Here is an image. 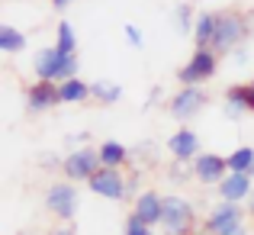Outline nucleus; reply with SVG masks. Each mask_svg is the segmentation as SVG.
<instances>
[{
	"label": "nucleus",
	"instance_id": "f8f14e48",
	"mask_svg": "<svg viewBox=\"0 0 254 235\" xmlns=\"http://www.w3.org/2000/svg\"><path fill=\"white\" fill-rule=\"evenodd\" d=\"M164 149H168V155H171L174 161L193 164V161H196V155L203 152V142H199V136L190 129V126H180L177 132H171V136H168Z\"/></svg>",
	"mask_w": 254,
	"mask_h": 235
},
{
	"label": "nucleus",
	"instance_id": "473e14b6",
	"mask_svg": "<svg viewBox=\"0 0 254 235\" xmlns=\"http://www.w3.org/2000/svg\"><path fill=\"white\" fill-rule=\"evenodd\" d=\"M45 235H77V232L68 226V229H52V232H45Z\"/></svg>",
	"mask_w": 254,
	"mask_h": 235
},
{
	"label": "nucleus",
	"instance_id": "72a5a7b5",
	"mask_svg": "<svg viewBox=\"0 0 254 235\" xmlns=\"http://www.w3.org/2000/svg\"><path fill=\"white\" fill-rule=\"evenodd\" d=\"M245 210H248V216L254 219V193H251V197H248V203H245Z\"/></svg>",
	"mask_w": 254,
	"mask_h": 235
},
{
	"label": "nucleus",
	"instance_id": "6ab92c4d",
	"mask_svg": "<svg viewBox=\"0 0 254 235\" xmlns=\"http://www.w3.org/2000/svg\"><path fill=\"white\" fill-rule=\"evenodd\" d=\"M123 97H126L123 84H116V80H106V78L93 80V100H97L100 106H116Z\"/></svg>",
	"mask_w": 254,
	"mask_h": 235
},
{
	"label": "nucleus",
	"instance_id": "7c9ffc66",
	"mask_svg": "<svg viewBox=\"0 0 254 235\" xmlns=\"http://www.w3.org/2000/svg\"><path fill=\"white\" fill-rule=\"evenodd\" d=\"M158 100H161V87H158V84H155V90H151V93H148V103H145V106H151V103H158Z\"/></svg>",
	"mask_w": 254,
	"mask_h": 235
},
{
	"label": "nucleus",
	"instance_id": "2f4dec72",
	"mask_svg": "<svg viewBox=\"0 0 254 235\" xmlns=\"http://www.w3.org/2000/svg\"><path fill=\"white\" fill-rule=\"evenodd\" d=\"M39 164H62V161H58L55 155H42V158H39Z\"/></svg>",
	"mask_w": 254,
	"mask_h": 235
},
{
	"label": "nucleus",
	"instance_id": "cd10ccee",
	"mask_svg": "<svg viewBox=\"0 0 254 235\" xmlns=\"http://www.w3.org/2000/svg\"><path fill=\"white\" fill-rule=\"evenodd\" d=\"M232 65H238V68H245V65H248V58H251V49H248V45H238V49L235 52H232Z\"/></svg>",
	"mask_w": 254,
	"mask_h": 235
},
{
	"label": "nucleus",
	"instance_id": "f3484780",
	"mask_svg": "<svg viewBox=\"0 0 254 235\" xmlns=\"http://www.w3.org/2000/svg\"><path fill=\"white\" fill-rule=\"evenodd\" d=\"M58 87H62V100L64 103H87V100H93V84L81 80V75L62 80Z\"/></svg>",
	"mask_w": 254,
	"mask_h": 235
},
{
	"label": "nucleus",
	"instance_id": "4c0bfd02",
	"mask_svg": "<svg viewBox=\"0 0 254 235\" xmlns=\"http://www.w3.org/2000/svg\"><path fill=\"white\" fill-rule=\"evenodd\" d=\"M251 87H254V75H251Z\"/></svg>",
	"mask_w": 254,
	"mask_h": 235
},
{
	"label": "nucleus",
	"instance_id": "c9c22d12",
	"mask_svg": "<svg viewBox=\"0 0 254 235\" xmlns=\"http://www.w3.org/2000/svg\"><path fill=\"white\" fill-rule=\"evenodd\" d=\"M235 235H248V229H245V232H235Z\"/></svg>",
	"mask_w": 254,
	"mask_h": 235
},
{
	"label": "nucleus",
	"instance_id": "7ed1b4c3",
	"mask_svg": "<svg viewBox=\"0 0 254 235\" xmlns=\"http://www.w3.org/2000/svg\"><path fill=\"white\" fill-rule=\"evenodd\" d=\"M199 219H196V206L180 193H168L164 197V213H161V232L164 235H193Z\"/></svg>",
	"mask_w": 254,
	"mask_h": 235
},
{
	"label": "nucleus",
	"instance_id": "5701e85b",
	"mask_svg": "<svg viewBox=\"0 0 254 235\" xmlns=\"http://www.w3.org/2000/svg\"><path fill=\"white\" fill-rule=\"evenodd\" d=\"M55 49L64 52V55H77V32L68 19H62V23L55 26Z\"/></svg>",
	"mask_w": 254,
	"mask_h": 235
},
{
	"label": "nucleus",
	"instance_id": "b1692460",
	"mask_svg": "<svg viewBox=\"0 0 254 235\" xmlns=\"http://www.w3.org/2000/svg\"><path fill=\"white\" fill-rule=\"evenodd\" d=\"M132 164H138V167H148V164H158V145H151V142H142V145H132Z\"/></svg>",
	"mask_w": 254,
	"mask_h": 235
},
{
	"label": "nucleus",
	"instance_id": "f03ea898",
	"mask_svg": "<svg viewBox=\"0 0 254 235\" xmlns=\"http://www.w3.org/2000/svg\"><path fill=\"white\" fill-rule=\"evenodd\" d=\"M251 36V19L242 10H222L216 23V39H212V49L219 55H232L238 45H245Z\"/></svg>",
	"mask_w": 254,
	"mask_h": 235
},
{
	"label": "nucleus",
	"instance_id": "2eb2a0df",
	"mask_svg": "<svg viewBox=\"0 0 254 235\" xmlns=\"http://www.w3.org/2000/svg\"><path fill=\"white\" fill-rule=\"evenodd\" d=\"M97 152H100L103 167H119V171H123L126 164H132V149L126 142H119V139H103V142L97 145Z\"/></svg>",
	"mask_w": 254,
	"mask_h": 235
},
{
	"label": "nucleus",
	"instance_id": "c756f323",
	"mask_svg": "<svg viewBox=\"0 0 254 235\" xmlns=\"http://www.w3.org/2000/svg\"><path fill=\"white\" fill-rule=\"evenodd\" d=\"M245 106H248V113H254V87L251 84L245 87Z\"/></svg>",
	"mask_w": 254,
	"mask_h": 235
},
{
	"label": "nucleus",
	"instance_id": "4be33fe9",
	"mask_svg": "<svg viewBox=\"0 0 254 235\" xmlns=\"http://www.w3.org/2000/svg\"><path fill=\"white\" fill-rule=\"evenodd\" d=\"M225 158H229V171H232V174H251L254 145H238V149H232Z\"/></svg>",
	"mask_w": 254,
	"mask_h": 235
},
{
	"label": "nucleus",
	"instance_id": "a211bd4d",
	"mask_svg": "<svg viewBox=\"0 0 254 235\" xmlns=\"http://www.w3.org/2000/svg\"><path fill=\"white\" fill-rule=\"evenodd\" d=\"M26 45H29V36H26L23 29H16V26H10V23L0 26V52H3V55H16Z\"/></svg>",
	"mask_w": 254,
	"mask_h": 235
},
{
	"label": "nucleus",
	"instance_id": "6e6552de",
	"mask_svg": "<svg viewBox=\"0 0 254 235\" xmlns=\"http://www.w3.org/2000/svg\"><path fill=\"white\" fill-rule=\"evenodd\" d=\"M87 190L100 200L123 203V200H129V177H126L119 167H100V171L87 180Z\"/></svg>",
	"mask_w": 254,
	"mask_h": 235
},
{
	"label": "nucleus",
	"instance_id": "0eeeda50",
	"mask_svg": "<svg viewBox=\"0 0 254 235\" xmlns=\"http://www.w3.org/2000/svg\"><path fill=\"white\" fill-rule=\"evenodd\" d=\"M100 167H103V161H100L97 145H77V149H71L68 155L62 158L64 180H74V184H87Z\"/></svg>",
	"mask_w": 254,
	"mask_h": 235
},
{
	"label": "nucleus",
	"instance_id": "4468645a",
	"mask_svg": "<svg viewBox=\"0 0 254 235\" xmlns=\"http://www.w3.org/2000/svg\"><path fill=\"white\" fill-rule=\"evenodd\" d=\"M219 200H229V203H248V197L254 193V177L251 174H225V180L216 187Z\"/></svg>",
	"mask_w": 254,
	"mask_h": 235
},
{
	"label": "nucleus",
	"instance_id": "e433bc0d",
	"mask_svg": "<svg viewBox=\"0 0 254 235\" xmlns=\"http://www.w3.org/2000/svg\"><path fill=\"white\" fill-rule=\"evenodd\" d=\"M251 177H254V164H251Z\"/></svg>",
	"mask_w": 254,
	"mask_h": 235
},
{
	"label": "nucleus",
	"instance_id": "f257e3e1",
	"mask_svg": "<svg viewBox=\"0 0 254 235\" xmlns=\"http://www.w3.org/2000/svg\"><path fill=\"white\" fill-rule=\"evenodd\" d=\"M32 71H36V80H55V84H62V80L81 75V58L64 55L55 45H45V49H39L32 55Z\"/></svg>",
	"mask_w": 254,
	"mask_h": 235
},
{
	"label": "nucleus",
	"instance_id": "20e7f679",
	"mask_svg": "<svg viewBox=\"0 0 254 235\" xmlns=\"http://www.w3.org/2000/svg\"><path fill=\"white\" fill-rule=\"evenodd\" d=\"M219 52L216 49H193V55L180 65L174 75H177V84L180 87H203L209 84L212 78L219 75Z\"/></svg>",
	"mask_w": 254,
	"mask_h": 235
},
{
	"label": "nucleus",
	"instance_id": "412c9836",
	"mask_svg": "<svg viewBox=\"0 0 254 235\" xmlns=\"http://www.w3.org/2000/svg\"><path fill=\"white\" fill-rule=\"evenodd\" d=\"M193 26H196V10L190 6V0L174 6V29L177 36H193Z\"/></svg>",
	"mask_w": 254,
	"mask_h": 235
},
{
	"label": "nucleus",
	"instance_id": "dca6fc26",
	"mask_svg": "<svg viewBox=\"0 0 254 235\" xmlns=\"http://www.w3.org/2000/svg\"><path fill=\"white\" fill-rule=\"evenodd\" d=\"M216 23H219V13H212V10L196 13V26H193V45H196V49H212Z\"/></svg>",
	"mask_w": 254,
	"mask_h": 235
},
{
	"label": "nucleus",
	"instance_id": "423d86ee",
	"mask_svg": "<svg viewBox=\"0 0 254 235\" xmlns=\"http://www.w3.org/2000/svg\"><path fill=\"white\" fill-rule=\"evenodd\" d=\"M245 219H248L245 203H229V200H219V203L206 213V219H203V226H199V229H206L209 235H235V232H245V229H248V226H245Z\"/></svg>",
	"mask_w": 254,
	"mask_h": 235
},
{
	"label": "nucleus",
	"instance_id": "aec40b11",
	"mask_svg": "<svg viewBox=\"0 0 254 235\" xmlns=\"http://www.w3.org/2000/svg\"><path fill=\"white\" fill-rule=\"evenodd\" d=\"M245 87H248V84H232V87H225L222 113L229 119H238V116H245V113H248V106H245Z\"/></svg>",
	"mask_w": 254,
	"mask_h": 235
},
{
	"label": "nucleus",
	"instance_id": "bb28decb",
	"mask_svg": "<svg viewBox=\"0 0 254 235\" xmlns=\"http://www.w3.org/2000/svg\"><path fill=\"white\" fill-rule=\"evenodd\" d=\"M123 36H126V42H129L132 49H145V36H142V29H138L135 23H126L123 26Z\"/></svg>",
	"mask_w": 254,
	"mask_h": 235
},
{
	"label": "nucleus",
	"instance_id": "c85d7f7f",
	"mask_svg": "<svg viewBox=\"0 0 254 235\" xmlns=\"http://www.w3.org/2000/svg\"><path fill=\"white\" fill-rule=\"evenodd\" d=\"M77 0H52V10H58V13H64V10H71Z\"/></svg>",
	"mask_w": 254,
	"mask_h": 235
},
{
	"label": "nucleus",
	"instance_id": "f704fd0d",
	"mask_svg": "<svg viewBox=\"0 0 254 235\" xmlns=\"http://www.w3.org/2000/svg\"><path fill=\"white\" fill-rule=\"evenodd\" d=\"M193 235H209V232H206V229H199V232H193Z\"/></svg>",
	"mask_w": 254,
	"mask_h": 235
},
{
	"label": "nucleus",
	"instance_id": "9d476101",
	"mask_svg": "<svg viewBox=\"0 0 254 235\" xmlns=\"http://www.w3.org/2000/svg\"><path fill=\"white\" fill-rule=\"evenodd\" d=\"M229 174V158L219 152H199L193 161V180L203 187H219Z\"/></svg>",
	"mask_w": 254,
	"mask_h": 235
},
{
	"label": "nucleus",
	"instance_id": "39448f33",
	"mask_svg": "<svg viewBox=\"0 0 254 235\" xmlns=\"http://www.w3.org/2000/svg\"><path fill=\"white\" fill-rule=\"evenodd\" d=\"M42 203H45V210H49L55 219L71 223V219L81 213V190H77L74 180H55V184L45 187Z\"/></svg>",
	"mask_w": 254,
	"mask_h": 235
},
{
	"label": "nucleus",
	"instance_id": "ddd939ff",
	"mask_svg": "<svg viewBox=\"0 0 254 235\" xmlns=\"http://www.w3.org/2000/svg\"><path fill=\"white\" fill-rule=\"evenodd\" d=\"M161 213H164V193L151 190V187H145V190L132 200V216H138L145 226H151V229L161 226Z\"/></svg>",
	"mask_w": 254,
	"mask_h": 235
},
{
	"label": "nucleus",
	"instance_id": "1a4fd4ad",
	"mask_svg": "<svg viewBox=\"0 0 254 235\" xmlns=\"http://www.w3.org/2000/svg\"><path fill=\"white\" fill-rule=\"evenodd\" d=\"M206 103H209L206 87H177V93L168 100V113L177 123H190L206 110Z\"/></svg>",
	"mask_w": 254,
	"mask_h": 235
},
{
	"label": "nucleus",
	"instance_id": "9b49d317",
	"mask_svg": "<svg viewBox=\"0 0 254 235\" xmlns=\"http://www.w3.org/2000/svg\"><path fill=\"white\" fill-rule=\"evenodd\" d=\"M62 87L55 80H32L26 87V110L29 113H49L55 106H62Z\"/></svg>",
	"mask_w": 254,
	"mask_h": 235
},
{
	"label": "nucleus",
	"instance_id": "393cba45",
	"mask_svg": "<svg viewBox=\"0 0 254 235\" xmlns=\"http://www.w3.org/2000/svg\"><path fill=\"white\" fill-rule=\"evenodd\" d=\"M190 177H193V164H184V161L171 158V167H168V180L171 184H187Z\"/></svg>",
	"mask_w": 254,
	"mask_h": 235
},
{
	"label": "nucleus",
	"instance_id": "a878e982",
	"mask_svg": "<svg viewBox=\"0 0 254 235\" xmlns=\"http://www.w3.org/2000/svg\"><path fill=\"white\" fill-rule=\"evenodd\" d=\"M123 235H155V229H151V226H145L142 219L138 216H126V223H123Z\"/></svg>",
	"mask_w": 254,
	"mask_h": 235
}]
</instances>
